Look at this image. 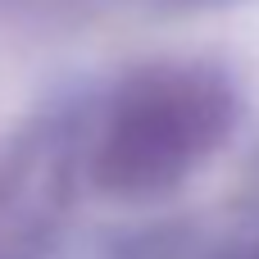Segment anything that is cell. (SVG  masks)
I'll list each match as a JSON object with an SVG mask.
<instances>
[{"label":"cell","instance_id":"obj_1","mask_svg":"<svg viewBox=\"0 0 259 259\" xmlns=\"http://www.w3.org/2000/svg\"><path fill=\"white\" fill-rule=\"evenodd\" d=\"M232 123V96L214 73L178 68L137 82L96 150V178L114 196H150L191 173Z\"/></svg>","mask_w":259,"mask_h":259}]
</instances>
